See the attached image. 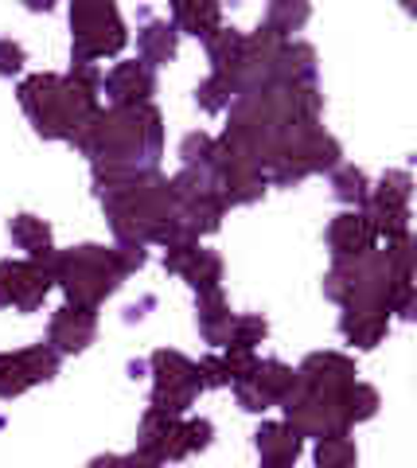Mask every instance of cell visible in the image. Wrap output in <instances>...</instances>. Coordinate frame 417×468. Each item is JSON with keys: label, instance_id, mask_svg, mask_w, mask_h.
I'll return each mask as SVG.
<instances>
[{"label": "cell", "instance_id": "6da1fadb", "mask_svg": "<svg viewBox=\"0 0 417 468\" xmlns=\"http://www.w3.org/2000/svg\"><path fill=\"white\" fill-rule=\"evenodd\" d=\"M20 106L27 122L36 125L39 137L47 141H70L90 117L102 110L98 94H102V70L98 63H75L67 75H27L20 82Z\"/></svg>", "mask_w": 417, "mask_h": 468}, {"label": "cell", "instance_id": "7a4b0ae2", "mask_svg": "<svg viewBox=\"0 0 417 468\" xmlns=\"http://www.w3.org/2000/svg\"><path fill=\"white\" fill-rule=\"evenodd\" d=\"M70 144L90 160H133V165H161L164 153V117L152 106H125V110H98Z\"/></svg>", "mask_w": 417, "mask_h": 468}, {"label": "cell", "instance_id": "3957f363", "mask_svg": "<svg viewBox=\"0 0 417 468\" xmlns=\"http://www.w3.org/2000/svg\"><path fill=\"white\" fill-rule=\"evenodd\" d=\"M51 277L55 285L63 289L67 304H75V309H90L98 313V304L106 297L118 292V285L125 282V270L118 254H113V246H70V250H59L51 261Z\"/></svg>", "mask_w": 417, "mask_h": 468}, {"label": "cell", "instance_id": "277c9868", "mask_svg": "<svg viewBox=\"0 0 417 468\" xmlns=\"http://www.w3.org/2000/svg\"><path fill=\"white\" fill-rule=\"evenodd\" d=\"M125 43V20L109 0H75L70 5V58L75 63H98V58L121 55Z\"/></svg>", "mask_w": 417, "mask_h": 468}, {"label": "cell", "instance_id": "5b68a950", "mask_svg": "<svg viewBox=\"0 0 417 468\" xmlns=\"http://www.w3.org/2000/svg\"><path fill=\"white\" fill-rule=\"evenodd\" d=\"M211 437H214V426L207 418H172V414H161V410H149L141 418L137 449L168 464V461H183L192 452L207 449Z\"/></svg>", "mask_w": 417, "mask_h": 468}, {"label": "cell", "instance_id": "8992f818", "mask_svg": "<svg viewBox=\"0 0 417 468\" xmlns=\"http://www.w3.org/2000/svg\"><path fill=\"white\" fill-rule=\"evenodd\" d=\"M339 156H343L339 141L316 125V129H308V133H297L289 141H281V149H277V156L269 160L266 176L273 184L289 187V184H300L305 176L339 168Z\"/></svg>", "mask_w": 417, "mask_h": 468}, {"label": "cell", "instance_id": "52a82bcc", "mask_svg": "<svg viewBox=\"0 0 417 468\" xmlns=\"http://www.w3.org/2000/svg\"><path fill=\"white\" fill-rule=\"evenodd\" d=\"M149 367H152V406L149 410L183 418V414H188V406L195 402V394L203 390V387H199L195 363L183 356V351L161 347V351H152Z\"/></svg>", "mask_w": 417, "mask_h": 468}, {"label": "cell", "instance_id": "ba28073f", "mask_svg": "<svg viewBox=\"0 0 417 468\" xmlns=\"http://www.w3.org/2000/svg\"><path fill=\"white\" fill-rule=\"evenodd\" d=\"M410 196H413L410 172H386L379 187H370L367 218L375 223L379 239H386V242L410 239Z\"/></svg>", "mask_w": 417, "mask_h": 468}, {"label": "cell", "instance_id": "9c48e42d", "mask_svg": "<svg viewBox=\"0 0 417 468\" xmlns=\"http://www.w3.org/2000/svg\"><path fill=\"white\" fill-rule=\"evenodd\" d=\"M51 289H55L51 266H39L32 258H20V261L5 258L0 261V309L36 313L39 304L47 301Z\"/></svg>", "mask_w": 417, "mask_h": 468}, {"label": "cell", "instance_id": "30bf717a", "mask_svg": "<svg viewBox=\"0 0 417 468\" xmlns=\"http://www.w3.org/2000/svg\"><path fill=\"white\" fill-rule=\"evenodd\" d=\"M59 375V351L51 344H32L24 351H0V399H20L24 390Z\"/></svg>", "mask_w": 417, "mask_h": 468}, {"label": "cell", "instance_id": "8fae6325", "mask_svg": "<svg viewBox=\"0 0 417 468\" xmlns=\"http://www.w3.org/2000/svg\"><path fill=\"white\" fill-rule=\"evenodd\" d=\"M285 421L300 433V437H332V433H348L339 414V399H328V394H316L308 387H293L281 399Z\"/></svg>", "mask_w": 417, "mask_h": 468}, {"label": "cell", "instance_id": "7c38bea8", "mask_svg": "<svg viewBox=\"0 0 417 468\" xmlns=\"http://www.w3.org/2000/svg\"><path fill=\"white\" fill-rule=\"evenodd\" d=\"M211 172H214V180H219V199L226 203V207H250V203L262 199L266 187H269V176L257 168L254 160L219 149V141H214Z\"/></svg>", "mask_w": 417, "mask_h": 468}, {"label": "cell", "instance_id": "4fadbf2b", "mask_svg": "<svg viewBox=\"0 0 417 468\" xmlns=\"http://www.w3.org/2000/svg\"><path fill=\"white\" fill-rule=\"evenodd\" d=\"M164 270L183 277L195 297L199 292H219L223 289V258L207 250L199 242H176V246H164Z\"/></svg>", "mask_w": 417, "mask_h": 468}, {"label": "cell", "instance_id": "5bb4252c", "mask_svg": "<svg viewBox=\"0 0 417 468\" xmlns=\"http://www.w3.org/2000/svg\"><path fill=\"white\" fill-rule=\"evenodd\" d=\"M355 359L343 356V351H312V356L297 367V383L308 387L316 394H328V399H339L348 387H355Z\"/></svg>", "mask_w": 417, "mask_h": 468}, {"label": "cell", "instance_id": "9a60e30c", "mask_svg": "<svg viewBox=\"0 0 417 468\" xmlns=\"http://www.w3.org/2000/svg\"><path fill=\"white\" fill-rule=\"evenodd\" d=\"M102 90L109 98V110H125V106H149L156 94V75L145 63H118L102 79Z\"/></svg>", "mask_w": 417, "mask_h": 468}, {"label": "cell", "instance_id": "2e32d148", "mask_svg": "<svg viewBox=\"0 0 417 468\" xmlns=\"http://www.w3.org/2000/svg\"><path fill=\"white\" fill-rule=\"evenodd\" d=\"M328 246H332L336 261H351V258H363L375 250L379 230L367 218V211H343L332 218V227H328Z\"/></svg>", "mask_w": 417, "mask_h": 468}, {"label": "cell", "instance_id": "e0dca14e", "mask_svg": "<svg viewBox=\"0 0 417 468\" xmlns=\"http://www.w3.org/2000/svg\"><path fill=\"white\" fill-rule=\"evenodd\" d=\"M98 335V313L90 309H75V304H63L59 313L51 316V332H47V344L59 351V356H78L94 344Z\"/></svg>", "mask_w": 417, "mask_h": 468}, {"label": "cell", "instance_id": "ac0fdd59", "mask_svg": "<svg viewBox=\"0 0 417 468\" xmlns=\"http://www.w3.org/2000/svg\"><path fill=\"white\" fill-rule=\"evenodd\" d=\"M254 445L257 457H262V468H297L305 437L289 421H262V430L254 433Z\"/></svg>", "mask_w": 417, "mask_h": 468}, {"label": "cell", "instance_id": "d6986e66", "mask_svg": "<svg viewBox=\"0 0 417 468\" xmlns=\"http://www.w3.org/2000/svg\"><path fill=\"white\" fill-rule=\"evenodd\" d=\"M223 215H226V203L219 199V192L211 196H195V199H183L180 203V234L188 242H199L207 239V234H214L223 227Z\"/></svg>", "mask_w": 417, "mask_h": 468}, {"label": "cell", "instance_id": "ffe728a7", "mask_svg": "<svg viewBox=\"0 0 417 468\" xmlns=\"http://www.w3.org/2000/svg\"><path fill=\"white\" fill-rule=\"evenodd\" d=\"M339 332L348 335V344H355L359 351H370L386 340V332H391V313L386 309H343Z\"/></svg>", "mask_w": 417, "mask_h": 468}, {"label": "cell", "instance_id": "44dd1931", "mask_svg": "<svg viewBox=\"0 0 417 468\" xmlns=\"http://www.w3.org/2000/svg\"><path fill=\"white\" fill-rule=\"evenodd\" d=\"M8 234L27 258L39 261V266H51L55 254H59L55 250V239H51V223H43L39 215H16L8 223Z\"/></svg>", "mask_w": 417, "mask_h": 468}, {"label": "cell", "instance_id": "7402d4cb", "mask_svg": "<svg viewBox=\"0 0 417 468\" xmlns=\"http://www.w3.org/2000/svg\"><path fill=\"white\" fill-rule=\"evenodd\" d=\"M195 320H199V335H203L207 344H214V347H226V344H230L235 313H230L223 289H219V292H199V301H195Z\"/></svg>", "mask_w": 417, "mask_h": 468}, {"label": "cell", "instance_id": "603a6c76", "mask_svg": "<svg viewBox=\"0 0 417 468\" xmlns=\"http://www.w3.org/2000/svg\"><path fill=\"white\" fill-rule=\"evenodd\" d=\"M172 27H176V32H188V36H199V39H211L223 27V8L180 0V5H172Z\"/></svg>", "mask_w": 417, "mask_h": 468}, {"label": "cell", "instance_id": "cb8c5ba5", "mask_svg": "<svg viewBox=\"0 0 417 468\" xmlns=\"http://www.w3.org/2000/svg\"><path fill=\"white\" fill-rule=\"evenodd\" d=\"M176 43H180V32L168 20H149L145 27H141V36H137L141 63L145 67H164L168 58H176Z\"/></svg>", "mask_w": 417, "mask_h": 468}, {"label": "cell", "instance_id": "d4e9b609", "mask_svg": "<svg viewBox=\"0 0 417 468\" xmlns=\"http://www.w3.org/2000/svg\"><path fill=\"white\" fill-rule=\"evenodd\" d=\"M242 48H246V36L235 32V27H219L207 39V58H211V75H238L242 67Z\"/></svg>", "mask_w": 417, "mask_h": 468}, {"label": "cell", "instance_id": "484cf974", "mask_svg": "<svg viewBox=\"0 0 417 468\" xmlns=\"http://www.w3.org/2000/svg\"><path fill=\"white\" fill-rule=\"evenodd\" d=\"M277 82L289 86H316V51L308 43L289 39L281 51V67H277Z\"/></svg>", "mask_w": 417, "mask_h": 468}, {"label": "cell", "instance_id": "4316f807", "mask_svg": "<svg viewBox=\"0 0 417 468\" xmlns=\"http://www.w3.org/2000/svg\"><path fill=\"white\" fill-rule=\"evenodd\" d=\"M250 383L266 394V399L273 406H281V399L297 387V371L289 367V363H281V359H257V367L250 375Z\"/></svg>", "mask_w": 417, "mask_h": 468}, {"label": "cell", "instance_id": "83f0119b", "mask_svg": "<svg viewBox=\"0 0 417 468\" xmlns=\"http://www.w3.org/2000/svg\"><path fill=\"white\" fill-rule=\"evenodd\" d=\"M339 414H343V426H359V421H370L379 414V390L367 387V383H355L339 394Z\"/></svg>", "mask_w": 417, "mask_h": 468}, {"label": "cell", "instance_id": "f1b7e54d", "mask_svg": "<svg viewBox=\"0 0 417 468\" xmlns=\"http://www.w3.org/2000/svg\"><path fill=\"white\" fill-rule=\"evenodd\" d=\"M308 16H312V8L305 0H273L269 12H266V27L277 32L281 39H289L293 32H300V27L308 24Z\"/></svg>", "mask_w": 417, "mask_h": 468}, {"label": "cell", "instance_id": "f546056e", "mask_svg": "<svg viewBox=\"0 0 417 468\" xmlns=\"http://www.w3.org/2000/svg\"><path fill=\"white\" fill-rule=\"evenodd\" d=\"M332 192L339 203H348V207H363L370 199V180H367L363 168L339 165V168H332Z\"/></svg>", "mask_w": 417, "mask_h": 468}, {"label": "cell", "instance_id": "4dcf8cb0", "mask_svg": "<svg viewBox=\"0 0 417 468\" xmlns=\"http://www.w3.org/2000/svg\"><path fill=\"white\" fill-rule=\"evenodd\" d=\"M238 82L230 79V75H207L203 82H199V90H195V101L203 106L207 113H223L235 106V98H238Z\"/></svg>", "mask_w": 417, "mask_h": 468}, {"label": "cell", "instance_id": "1f68e13d", "mask_svg": "<svg viewBox=\"0 0 417 468\" xmlns=\"http://www.w3.org/2000/svg\"><path fill=\"white\" fill-rule=\"evenodd\" d=\"M355 461H359V449L348 433L320 437V445H316V468H355Z\"/></svg>", "mask_w": 417, "mask_h": 468}, {"label": "cell", "instance_id": "d6a6232c", "mask_svg": "<svg viewBox=\"0 0 417 468\" xmlns=\"http://www.w3.org/2000/svg\"><path fill=\"white\" fill-rule=\"evenodd\" d=\"M183 168H211L214 165V137L211 133H188L180 141Z\"/></svg>", "mask_w": 417, "mask_h": 468}, {"label": "cell", "instance_id": "836d02e7", "mask_svg": "<svg viewBox=\"0 0 417 468\" xmlns=\"http://www.w3.org/2000/svg\"><path fill=\"white\" fill-rule=\"evenodd\" d=\"M269 335L266 316H235V328H230V344L226 347H246L254 351Z\"/></svg>", "mask_w": 417, "mask_h": 468}, {"label": "cell", "instance_id": "e575fe53", "mask_svg": "<svg viewBox=\"0 0 417 468\" xmlns=\"http://www.w3.org/2000/svg\"><path fill=\"white\" fill-rule=\"evenodd\" d=\"M223 367H226V375H230V387H235V383H242V378L254 375L257 356H254V351H246V347H226V351H223Z\"/></svg>", "mask_w": 417, "mask_h": 468}, {"label": "cell", "instance_id": "d590c367", "mask_svg": "<svg viewBox=\"0 0 417 468\" xmlns=\"http://www.w3.org/2000/svg\"><path fill=\"white\" fill-rule=\"evenodd\" d=\"M195 371H199V387H203V390L230 387V375H226V367H223V356H207V359H199V363H195Z\"/></svg>", "mask_w": 417, "mask_h": 468}, {"label": "cell", "instance_id": "8d00e7d4", "mask_svg": "<svg viewBox=\"0 0 417 468\" xmlns=\"http://www.w3.org/2000/svg\"><path fill=\"white\" fill-rule=\"evenodd\" d=\"M24 63H27V55H24L20 43L16 39H0V75H5V79L20 75Z\"/></svg>", "mask_w": 417, "mask_h": 468}, {"label": "cell", "instance_id": "74e56055", "mask_svg": "<svg viewBox=\"0 0 417 468\" xmlns=\"http://www.w3.org/2000/svg\"><path fill=\"white\" fill-rule=\"evenodd\" d=\"M235 394H238V406H242V410H250V414H262V410H269V406H273V402L266 399V394L250 383V378H242V383H235Z\"/></svg>", "mask_w": 417, "mask_h": 468}, {"label": "cell", "instance_id": "f35d334b", "mask_svg": "<svg viewBox=\"0 0 417 468\" xmlns=\"http://www.w3.org/2000/svg\"><path fill=\"white\" fill-rule=\"evenodd\" d=\"M125 468H164L161 461H156V457H149V452H129V457H125Z\"/></svg>", "mask_w": 417, "mask_h": 468}, {"label": "cell", "instance_id": "ab89813d", "mask_svg": "<svg viewBox=\"0 0 417 468\" xmlns=\"http://www.w3.org/2000/svg\"><path fill=\"white\" fill-rule=\"evenodd\" d=\"M86 468H125V457H118V452H106V457H94Z\"/></svg>", "mask_w": 417, "mask_h": 468}]
</instances>
